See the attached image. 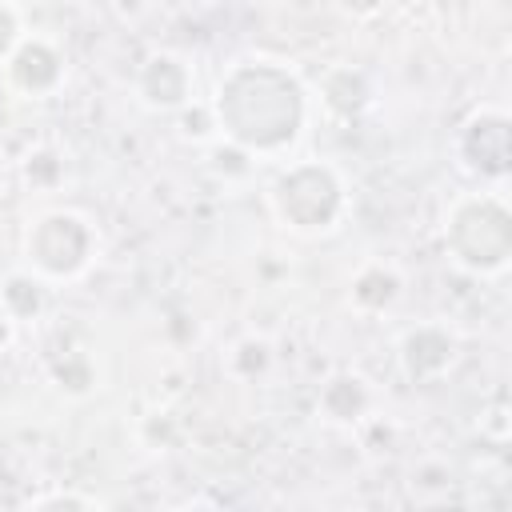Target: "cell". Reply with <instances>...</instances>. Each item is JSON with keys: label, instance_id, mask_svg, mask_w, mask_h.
Here are the masks:
<instances>
[{"label": "cell", "instance_id": "obj_5", "mask_svg": "<svg viewBox=\"0 0 512 512\" xmlns=\"http://www.w3.org/2000/svg\"><path fill=\"white\" fill-rule=\"evenodd\" d=\"M4 72H8V84L24 96H52L60 84H64V56L52 40L44 36H24L12 56L4 60Z\"/></svg>", "mask_w": 512, "mask_h": 512}, {"label": "cell", "instance_id": "obj_7", "mask_svg": "<svg viewBox=\"0 0 512 512\" xmlns=\"http://www.w3.org/2000/svg\"><path fill=\"white\" fill-rule=\"evenodd\" d=\"M400 360H404V372L408 376H440L448 364H452V336L444 328H412L400 344Z\"/></svg>", "mask_w": 512, "mask_h": 512}, {"label": "cell", "instance_id": "obj_2", "mask_svg": "<svg viewBox=\"0 0 512 512\" xmlns=\"http://www.w3.org/2000/svg\"><path fill=\"white\" fill-rule=\"evenodd\" d=\"M268 204H272L276 220H280L288 232L320 236V232H332L336 220L344 216L348 192H344V180H340V172H336L332 164L304 160V164L284 168V172L272 180Z\"/></svg>", "mask_w": 512, "mask_h": 512}, {"label": "cell", "instance_id": "obj_12", "mask_svg": "<svg viewBox=\"0 0 512 512\" xmlns=\"http://www.w3.org/2000/svg\"><path fill=\"white\" fill-rule=\"evenodd\" d=\"M24 40V20L12 0H0V64L12 56V48Z\"/></svg>", "mask_w": 512, "mask_h": 512}, {"label": "cell", "instance_id": "obj_6", "mask_svg": "<svg viewBox=\"0 0 512 512\" xmlns=\"http://www.w3.org/2000/svg\"><path fill=\"white\" fill-rule=\"evenodd\" d=\"M136 92L156 112H180L192 100V72H188V64L180 56L156 52L136 72Z\"/></svg>", "mask_w": 512, "mask_h": 512}, {"label": "cell", "instance_id": "obj_4", "mask_svg": "<svg viewBox=\"0 0 512 512\" xmlns=\"http://www.w3.org/2000/svg\"><path fill=\"white\" fill-rule=\"evenodd\" d=\"M480 224L484 228H476L472 196L452 204V212L444 220V240L452 248V260L464 264L468 272H500L508 264V212L496 196H492Z\"/></svg>", "mask_w": 512, "mask_h": 512}, {"label": "cell", "instance_id": "obj_11", "mask_svg": "<svg viewBox=\"0 0 512 512\" xmlns=\"http://www.w3.org/2000/svg\"><path fill=\"white\" fill-rule=\"evenodd\" d=\"M0 304L12 320H28L44 308V280L36 272H12L0 288Z\"/></svg>", "mask_w": 512, "mask_h": 512}, {"label": "cell", "instance_id": "obj_13", "mask_svg": "<svg viewBox=\"0 0 512 512\" xmlns=\"http://www.w3.org/2000/svg\"><path fill=\"white\" fill-rule=\"evenodd\" d=\"M32 504H36V508H52V504H84V508H92L96 500H92V496H72V492H56V496H36Z\"/></svg>", "mask_w": 512, "mask_h": 512}, {"label": "cell", "instance_id": "obj_8", "mask_svg": "<svg viewBox=\"0 0 512 512\" xmlns=\"http://www.w3.org/2000/svg\"><path fill=\"white\" fill-rule=\"evenodd\" d=\"M368 408V388L360 376L352 372H340L324 384L320 392V412L332 420V424H348V420H360V412Z\"/></svg>", "mask_w": 512, "mask_h": 512}, {"label": "cell", "instance_id": "obj_9", "mask_svg": "<svg viewBox=\"0 0 512 512\" xmlns=\"http://www.w3.org/2000/svg\"><path fill=\"white\" fill-rule=\"evenodd\" d=\"M352 304L364 308V312H380L388 308L396 296H400V276L392 264H364L352 280Z\"/></svg>", "mask_w": 512, "mask_h": 512}, {"label": "cell", "instance_id": "obj_1", "mask_svg": "<svg viewBox=\"0 0 512 512\" xmlns=\"http://www.w3.org/2000/svg\"><path fill=\"white\" fill-rule=\"evenodd\" d=\"M208 108L228 144L244 148L248 156H268L300 140L308 120V92L296 68H288L284 60L252 56L236 60L224 72Z\"/></svg>", "mask_w": 512, "mask_h": 512}, {"label": "cell", "instance_id": "obj_10", "mask_svg": "<svg viewBox=\"0 0 512 512\" xmlns=\"http://www.w3.org/2000/svg\"><path fill=\"white\" fill-rule=\"evenodd\" d=\"M336 76L344 80V88L332 80V72L324 76V84H320V96H324V104L336 112V116H356V112H364L368 108V100H372V88H368V76L360 72V68H336Z\"/></svg>", "mask_w": 512, "mask_h": 512}, {"label": "cell", "instance_id": "obj_14", "mask_svg": "<svg viewBox=\"0 0 512 512\" xmlns=\"http://www.w3.org/2000/svg\"><path fill=\"white\" fill-rule=\"evenodd\" d=\"M12 324H16V320H12V316L4 312V304H0V344H8V336H12Z\"/></svg>", "mask_w": 512, "mask_h": 512}, {"label": "cell", "instance_id": "obj_3", "mask_svg": "<svg viewBox=\"0 0 512 512\" xmlns=\"http://www.w3.org/2000/svg\"><path fill=\"white\" fill-rule=\"evenodd\" d=\"M96 256V228L72 208H52L28 224L24 260L40 280H72Z\"/></svg>", "mask_w": 512, "mask_h": 512}]
</instances>
